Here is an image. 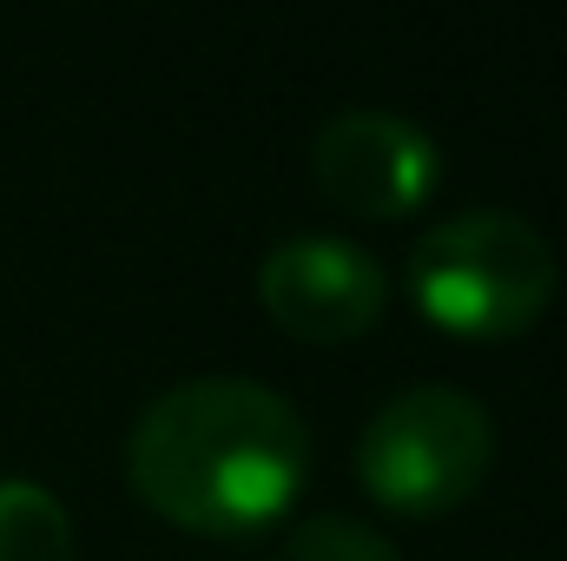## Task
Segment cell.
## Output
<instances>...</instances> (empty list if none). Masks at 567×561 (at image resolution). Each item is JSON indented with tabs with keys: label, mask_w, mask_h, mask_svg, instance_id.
<instances>
[{
	"label": "cell",
	"mask_w": 567,
	"mask_h": 561,
	"mask_svg": "<svg viewBox=\"0 0 567 561\" xmlns=\"http://www.w3.org/2000/svg\"><path fill=\"white\" fill-rule=\"evenodd\" d=\"M303 469V417L251 377H192L152 397L126 442V476L145 509L218 542L271 529L297 502Z\"/></svg>",
	"instance_id": "cell-1"
},
{
	"label": "cell",
	"mask_w": 567,
	"mask_h": 561,
	"mask_svg": "<svg viewBox=\"0 0 567 561\" xmlns=\"http://www.w3.org/2000/svg\"><path fill=\"white\" fill-rule=\"evenodd\" d=\"M410 297L449 337H522L555 297V245L522 212H462L410 245Z\"/></svg>",
	"instance_id": "cell-2"
},
{
	"label": "cell",
	"mask_w": 567,
	"mask_h": 561,
	"mask_svg": "<svg viewBox=\"0 0 567 561\" xmlns=\"http://www.w3.org/2000/svg\"><path fill=\"white\" fill-rule=\"evenodd\" d=\"M495 469V417L455 390L416 384L390 397L357 436V482L390 516H449Z\"/></svg>",
	"instance_id": "cell-3"
},
{
	"label": "cell",
	"mask_w": 567,
	"mask_h": 561,
	"mask_svg": "<svg viewBox=\"0 0 567 561\" xmlns=\"http://www.w3.org/2000/svg\"><path fill=\"white\" fill-rule=\"evenodd\" d=\"M310 172L357 218H410L442 185V145L403 113L357 106V113H337L317 126Z\"/></svg>",
	"instance_id": "cell-4"
},
{
	"label": "cell",
	"mask_w": 567,
	"mask_h": 561,
	"mask_svg": "<svg viewBox=\"0 0 567 561\" xmlns=\"http://www.w3.org/2000/svg\"><path fill=\"white\" fill-rule=\"evenodd\" d=\"M258 297L271 310V324L303 337V344H350L363 330H377L383 304H390V278L383 265L330 232H303L265 252L258 265Z\"/></svg>",
	"instance_id": "cell-5"
},
{
	"label": "cell",
	"mask_w": 567,
	"mask_h": 561,
	"mask_svg": "<svg viewBox=\"0 0 567 561\" xmlns=\"http://www.w3.org/2000/svg\"><path fill=\"white\" fill-rule=\"evenodd\" d=\"M0 561H73V516L40 482H0Z\"/></svg>",
	"instance_id": "cell-6"
},
{
	"label": "cell",
	"mask_w": 567,
	"mask_h": 561,
	"mask_svg": "<svg viewBox=\"0 0 567 561\" xmlns=\"http://www.w3.org/2000/svg\"><path fill=\"white\" fill-rule=\"evenodd\" d=\"M284 561H403V555L383 529H370L357 516H317L284 542Z\"/></svg>",
	"instance_id": "cell-7"
}]
</instances>
